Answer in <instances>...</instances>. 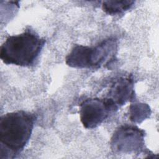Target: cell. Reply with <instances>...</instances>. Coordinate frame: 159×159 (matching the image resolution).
Here are the masks:
<instances>
[{"label": "cell", "mask_w": 159, "mask_h": 159, "mask_svg": "<svg viewBox=\"0 0 159 159\" xmlns=\"http://www.w3.org/2000/svg\"><path fill=\"white\" fill-rule=\"evenodd\" d=\"M134 4V1H106L102 2V9L106 14L115 16L130 9Z\"/></svg>", "instance_id": "7"}, {"label": "cell", "mask_w": 159, "mask_h": 159, "mask_svg": "<svg viewBox=\"0 0 159 159\" xmlns=\"http://www.w3.org/2000/svg\"><path fill=\"white\" fill-rule=\"evenodd\" d=\"M117 42L108 38L93 47L75 45L66 57V64L75 68H99L107 66L115 60Z\"/></svg>", "instance_id": "3"}, {"label": "cell", "mask_w": 159, "mask_h": 159, "mask_svg": "<svg viewBox=\"0 0 159 159\" xmlns=\"http://www.w3.org/2000/svg\"><path fill=\"white\" fill-rule=\"evenodd\" d=\"M45 43L37 33L27 30L9 36L0 47V58L6 65L20 66L34 65Z\"/></svg>", "instance_id": "2"}, {"label": "cell", "mask_w": 159, "mask_h": 159, "mask_svg": "<svg viewBox=\"0 0 159 159\" xmlns=\"http://www.w3.org/2000/svg\"><path fill=\"white\" fill-rule=\"evenodd\" d=\"M118 107L109 98H89L80 105V120L86 129H94L101 125Z\"/></svg>", "instance_id": "4"}, {"label": "cell", "mask_w": 159, "mask_h": 159, "mask_svg": "<svg viewBox=\"0 0 159 159\" xmlns=\"http://www.w3.org/2000/svg\"><path fill=\"white\" fill-rule=\"evenodd\" d=\"M36 117L18 111L0 119V158H14L24 150L31 137Z\"/></svg>", "instance_id": "1"}, {"label": "cell", "mask_w": 159, "mask_h": 159, "mask_svg": "<svg viewBox=\"0 0 159 159\" xmlns=\"http://www.w3.org/2000/svg\"><path fill=\"white\" fill-rule=\"evenodd\" d=\"M134 79L131 76L120 77L112 84L109 94L110 99L119 108L128 101H134L135 98Z\"/></svg>", "instance_id": "6"}, {"label": "cell", "mask_w": 159, "mask_h": 159, "mask_svg": "<svg viewBox=\"0 0 159 159\" xmlns=\"http://www.w3.org/2000/svg\"><path fill=\"white\" fill-rule=\"evenodd\" d=\"M145 136V131L137 126L122 125L111 137V148L117 153H140L143 151Z\"/></svg>", "instance_id": "5"}, {"label": "cell", "mask_w": 159, "mask_h": 159, "mask_svg": "<svg viewBox=\"0 0 159 159\" xmlns=\"http://www.w3.org/2000/svg\"><path fill=\"white\" fill-rule=\"evenodd\" d=\"M151 110L148 105L143 103L131 104L129 108V118L131 121L140 123L149 117Z\"/></svg>", "instance_id": "8"}]
</instances>
